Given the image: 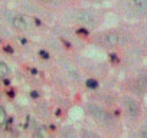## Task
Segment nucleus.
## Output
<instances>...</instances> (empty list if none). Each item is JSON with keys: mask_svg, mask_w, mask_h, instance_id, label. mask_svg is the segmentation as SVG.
Returning a JSON list of instances; mask_svg holds the SVG:
<instances>
[{"mask_svg": "<svg viewBox=\"0 0 147 138\" xmlns=\"http://www.w3.org/2000/svg\"><path fill=\"white\" fill-rule=\"evenodd\" d=\"M66 19L72 23H75L81 27H97L100 23V15L98 12L87 7H77L66 12Z\"/></svg>", "mask_w": 147, "mask_h": 138, "instance_id": "f257e3e1", "label": "nucleus"}, {"mask_svg": "<svg viewBox=\"0 0 147 138\" xmlns=\"http://www.w3.org/2000/svg\"><path fill=\"white\" fill-rule=\"evenodd\" d=\"M94 42H95L97 46H100L102 49H115L125 42V35L120 30L108 29V30L100 32L95 36Z\"/></svg>", "mask_w": 147, "mask_h": 138, "instance_id": "f03ea898", "label": "nucleus"}, {"mask_svg": "<svg viewBox=\"0 0 147 138\" xmlns=\"http://www.w3.org/2000/svg\"><path fill=\"white\" fill-rule=\"evenodd\" d=\"M87 111L90 112V115L101 125V127H111L114 124V118L113 115L102 107L97 105V104H88Z\"/></svg>", "mask_w": 147, "mask_h": 138, "instance_id": "7ed1b4c3", "label": "nucleus"}, {"mask_svg": "<svg viewBox=\"0 0 147 138\" xmlns=\"http://www.w3.org/2000/svg\"><path fill=\"white\" fill-rule=\"evenodd\" d=\"M124 12L133 17H146L147 0H124Z\"/></svg>", "mask_w": 147, "mask_h": 138, "instance_id": "20e7f679", "label": "nucleus"}, {"mask_svg": "<svg viewBox=\"0 0 147 138\" xmlns=\"http://www.w3.org/2000/svg\"><path fill=\"white\" fill-rule=\"evenodd\" d=\"M123 107L125 109V114L130 119H138L141 115V107L138 104L137 99L131 98V96H124L123 99Z\"/></svg>", "mask_w": 147, "mask_h": 138, "instance_id": "39448f33", "label": "nucleus"}, {"mask_svg": "<svg viewBox=\"0 0 147 138\" xmlns=\"http://www.w3.org/2000/svg\"><path fill=\"white\" fill-rule=\"evenodd\" d=\"M10 23H12V26L16 30H20V32H25V30H28L30 27L29 19L26 16H23V15H15V16H12Z\"/></svg>", "mask_w": 147, "mask_h": 138, "instance_id": "423d86ee", "label": "nucleus"}, {"mask_svg": "<svg viewBox=\"0 0 147 138\" xmlns=\"http://www.w3.org/2000/svg\"><path fill=\"white\" fill-rule=\"evenodd\" d=\"M146 88H147V82H146L144 79L137 78V79L134 81V91H138V94H144Z\"/></svg>", "mask_w": 147, "mask_h": 138, "instance_id": "0eeeda50", "label": "nucleus"}, {"mask_svg": "<svg viewBox=\"0 0 147 138\" xmlns=\"http://www.w3.org/2000/svg\"><path fill=\"white\" fill-rule=\"evenodd\" d=\"M9 72H10V69H9L7 63L0 60V78H6L9 75Z\"/></svg>", "mask_w": 147, "mask_h": 138, "instance_id": "6e6552de", "label": "nucleus"}, {"mask_svg": "<svg viewBox=\"0 0 147 138\" xmlns=\"http://www.w3.org/2000/svg\"><path fill=\"white\" fill-rule=\"evenodd\" d=\"M35 137H36V138H48L49 134H48V131H46L45 127H39V128L36 129V132H35Z\"/></svg>", "mask_w": 147, "mask_h": 138, "instance_id": "1a4fd4ad", "label": "nucleus"}, {"mask_svg": "<svg viewBox=\"0 0 147 138\" xmlns=\"http://www.w3.org/2000/svg\"><path fill=\"white\" fill-rule=\"evenodd\" d=\"M36 2L42 3V5H51V6H56V5H61L63 3L65 0H36Z\"/></svg>", "mask_w": 147, "mask_h": 138, "instance_id": "9d476101", "label": "nucleus"}, {"mask_svg": "<svg viewBox=\"0 0 147 138\" xmlns=\"http://www.w3.org/2000/svg\"><path fill=\"white\" fill-rule=\"evenodd\" d=\"M6 111H5V108L3 107H0V125H3L5 124V121H6Z\"/></svg>", "mask_w": 147, "mask_h": 138, "instance_id": "9b49d317", "label": "nucleus"}, {"mask_svg": "<svg viewBox=\"0 0 147 138\" xmlns=\"http://www.w3.org/2000/svg\"><path fill=\"white\" fill-rule=\"evenodd\" d=\"M87 86L91 88V89H97V88H98V82H97L95 79H88V81H87Z\"/></svg>", "mask_w": 147, "mask_h": 138, "instance_id": "f8f14e48", "label": "nucleus"}, {"mask_svg": "<svg viewBox=\"0 0 147 138\" xmlns=\"http://www.w3.org/2000/svg\"><path fill=\"white\" fill-rule=\"evenodd\" d=\"M84 138H100L98 135H95V134H90V132H85L84 134Z\"/></svg>", "mask_w": 147, "mask_h": 138, "instance_id": "ddd939ff", "label": "nucleus"}]
</instances>
